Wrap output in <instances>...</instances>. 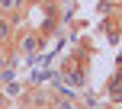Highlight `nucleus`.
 <instances>
[{"mask_svg": "<svg viewBox=\"0 0 122 109\" xmlns=\"http://www.w3.org/2000/svg\"><path fill=\"white\" fill-rule=\"evenodd\" d=\"M16 48H19V54H29V58H36V54H39V48H42V32H36V29L19 32Z\"/></svg>", "mask_w": 122, "mask_h": 109, "instance_id": "1", "label": "nucleus"}, {"mask_svg": "<svg viewBox=\"0 0 122 109\" xmlns=\"http://www.w3.org/2000/svg\"><path fill=\"white\" fill-rule=\"evenodd\" d=\"M6 103H10V96H6V93L0 90V109H6Z\"/></svg>", "mask_w": 122, "mask_h": 109, "instance_id": "3", "label": "nucleus"}, {"mask_svg": "<svg viewBox=\"0 0 122 109\" xmlns=\"http://www.w3.org/2000/svg\"><path fill=\"white\" fill-rule=\"evenodd\" d=\"M13 35H16V26H13L10 16H0V45H10Z\"/></svg>", "mask_w": 122, "mask_h": 109, "instance_id": "2", "label": "nucleus"}]
</instances>
